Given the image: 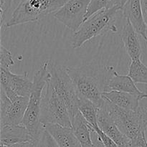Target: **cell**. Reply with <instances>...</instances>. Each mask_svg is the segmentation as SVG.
I'll return each mask as SVG.
<instances>
[{
  "mask_svg": "<svg viewBox=\"0 0 147 147\" xmlns=\"http://www.w3.org/2000/svg\"><path fill=\"white\" fill-rule=\"evenodd\" d=\"M67 70L79 98L90 100L100 109L105 102L103 94L108 92L109 83L116 73L113 67L93 61L80 66L67 67Z\"/></svg>",
  "mask_w": 147,
  "mask_h": 147,
  "instance_id": "1",
  "label": "cell"
},
{
  "mask_svg": "<svg viewBox=\"0 0 147 147\" xmlns=\"http://www.w3.org/2000/svg\"><path fill=\"white\" fill-rule=\"evenodd\" d=\"M49 65L50 61L43 62L40 69L34 73L28 106L21 123L30 133L33 143L37 145H39L42 134L45 129L40 121V113L43 93L50 79Z\"/></svg>",
  "mask_w": 147,
  "mask_h": 147,
  "instance_id": "2",
  "label": "cell"
},
{
  "mask_svg": "<svg viewBox=\"0 0 147 147\" xmlns=\"http://www.w3.org/2000/svg\"><path fill=\"white\" fill-rule=\"evenodd\" d=\"M68 0H21L5 27L38 21L60 9Z\"/></svg>",
  "mask_w": 147,
  "mask_h": 147,
  "instance_id": "3",
  "label": "cell"
},
{
  "mask_svg": "<svg viewBox=\"0 0 147 147\" xmlns=\"http://www.w3.org/2000/svg\"><path fill=\"white\" fill-rule=\"evenodd\" d=\"M103 109L108 112L121 131L129 139L144 134L147 123V106H139L136 111L120 109L105 99Z\"/></svg>",
  "mask_w": 147,
  "mask_h": 147,
  "instance_id": "4",
  "label": "cell"
},
{
  "mask_svg": "<svg viewBox=\"0 0 147 147\" xmlns=\"http://www.w3.org/2000/svg\"><path fill=\"white\" fill-rule=\"evenodd\" d=\"M121 9L117 7L103 9L96 13L83 22L81 27L74 32L71 37V46L79 48L92 38L114 29V22ZM116 28V27H115Z\"/></svg>",
  "mask_w": 147,
  "mask_h": 147,
  "instance_id": "5",
  "label": "cell"
},
{
  "mask_svg": "<svg viewBox=\"0 0 147 147\" xmlns=\"http://www.w3.org/2000/svg\"><path fill=\"white\" fill-rule=\"evenodd\" d=\"M50 84L68 109L72 119L79 112V96L67 67L50 62Z\"/></svg>",
  "mask_w": 147,
  "mask_h": 147,
  "instance_id": "6",
  "label": "cell"
},
{
  "mask_svg": "<svg viewBox=\"0 0 147 147\" xmlns=\"http://www.w3.org/2000/svg\"><path fill=\"white\" fill-rule=\"evenodd\" d=\"M40 121L44 126L55 124L72 128V121L68 109L53 88L50 81L43 93Z\"/></svg>",
  "mask_w": 147,
  "mask_h": 147,
  "instance_id": "7",
  "label": "cell"
},
{
  "mask_svg": "<svg viewBox=\"0 0 147 147\" xmlns=\"http://www.w3.org/2000/svg\"><path fill=\"white\" fill-rule=\"evenodd\" d=\"M0 81L1 89L11 101L20 97L30 98L33 82L29 78L27 73L18 75L9 70L0 68Z\"/></svg>",
  "mask_w": 147,
  "mask_h": 147,
  "instance_id": "8",
  "label": "cell"
},
{
  "mask_svg": "<svg viewBox=\"0 0 147 147\" xmlns=\"http://www.w3.org/2000/svg\"><path fill=\"white\" fill-rule=\"evenodd\" d=\"M91 0H68L53 17L69 29L76 32L85 22Z\"/></svg>",
  "mask_w": 147,
  "mask_h": 147,
  "instance_id": "9",
  "label": "cell"
},
{
  "mask_svg": "<svg viewBox=\"0 0 147 147\" xmlns=\"http://www.w3.org/2000/svg\"><path fill=\"white\" fill-rule=\"evenodd\" d=\"M1 126L21 125L29 103V97H20L17 100H9L1 89Z\"/></svg>",
  "mask_w": 147,
  "mask_h": 147,
  "instance_id": "10",
  "label": "cell"
},
{
  "mask_svg": "<svg viewBox=\"0 0 147 147\" xmlns=\"http://www.w3.org/2000/svg\"><path fill=\"white\" fill-rule=\"evenodd\" d=\"M98 125L99 129L110 137L119 147H128L129 146L131 140L121 131L105 109H98Z\"/></svg>",
  "mask_w": 147,
  "mask_h": 147,
  "instance_id": "11",
  "label": "cell"
},
{
  "mask_svg": "<svg viewBox=\"0 0 147 147\" xmlns=\"http://www.w3.org/2000/svg\"><path fill=\"white\" fill-rule=\"evenodd\" d=\"M121 12L124 18L130 22L136 32L147 42V27L142 15L141 0H127Z\"/></svg>",
  "mask_w": 147,
  "mask_h": 147,
  "instance_id": "12",
  "label": "cell"
},
{
  "mask_svg": "<svg viewBox=\"0 0 147 147\" xmlns=\"http://www.w3.org/2000/svg\"><path fill=\"white\" fill-rule=\"evenodd\" d=\"M138 34L130 22L126 20V23L121 29V37L131 60H139L142 57V46Z\"/></svg>",
  "mask_w": 147,
  "mask_h": 147,
  "instance_id": "13",
  "label": "cell"
},
{
  "mask_svg": "<svg viewBox=\"0 0 147 147\" xmlns=\"http://www.w3.org/2000/svg\"><path fill=\"white\" fill-rule=\"evenodd\" d=\"M24 142L33 141L28 131L22 125L1 126V146H11Z\"/></svg>",
  "mask_w": 147,
  "mask_h": 147,
  "instance_id": "14",
  "label": "cell"
},
{
  "mask_svg": "<svg viewBox=\"0 0 147 147\" xmlns=\"http://www.w3.org/2000/svg\"><path fill=\"white\" fill-rule=\"evenodd\" d=\"M45 129L60 147H82L72 128L50 124L45 126Z\"/></svg>",
  "mask_w": 147,
  "mask_h": 147,
  "instance_id": "15",
  "label": "cell"
},
{
  "mask_svg": "<svg viewBox=\"0 0 147 147\" xmlns=\"http://www.w3.org/2000/svg\"><path fill=\"white\" fill-rule=\"evenodd\" d=\"M103 97L117 107L128 111H136L139 107V100L144 99L138 95L114 90L106 92Z\"/></svg>",
  "mask_w": 147,
  "mask_h": 147,
  "instance_id": "16",
  "label": "cell"
},
{
  "mask_svg": "<svg viewBox=\"0 0 147 147\" xmlns=\"http://www.w3.org/2000/svg\"><path fill=\"white\" fill-rule=\"evenodd\" d=\"M72 129L82 147H94L91 136L93 127L80 111L72 119Z\"/></svg>",
  "mask_w": 147,
  "mask_h": 147,
  "instance_id": "17",
  "label": "cell"
},
{
  "mask_svg": "<svg viewBox=\"0 0 147 147\" xmlns=\"http://www.w3.org/2000/svg\"><path fill=\"white\" fill-rule=\"evenodd\" d=\"M111 90L131 93V94L138 95L143 98L144 99L147 98L146 93L139 90L136 87V83L129 76L120 75L117 72L115 73L109 83L108 92Z\"/></svg>",
  "mask_w": 147,
  "mask_h": 147,
  "instance_id": "18",
  "label": "cell"
},
{
  "mask_svg": "<svg viewBox=\"0 0 147 147\" xmlns=\"http://www.w3.org/2000/svg\"><path fill=\"white\" fill-rule=\"evenodd\" d=\"M78 110L88 123L93 128L98 125V108L95 103L84 98H79Z\"/></svg>",
  "mask_w": 147,
  "mask_h": 147,
  "instance_id": "19",
  "label": "cell"
},
{
  "mask_svg": "<svg viewBox=\"0 0 147 147\" xmlns=\"http://www.w3.org/2000/svg\"><path fill=\"white\" fill-rule=\"evenodd\" d=\"M127 0H91L86 13L85 21L96 13L103 9L117 8L122 9Z\"/></svg>",
  "mask_w": 147,
  "mask_h": 147,
  "instance_id": "20",
  "label": "cell"
},
{
  "mask_svg": "<svg viewBox=\"0 0 147 147\" xmlns=\"http://www.w3.org/2000/svg\"><path fill=\"white\" fill-rule=\"evenodd\" d=\"M128 76L135 83L147 84V67L141 59L131 61Z\"/></svg>",
  "mask_w": 147,
  "mask_h": 147,
  "instance_id": "21",
  "label": "cell"
},
{
  "mask_svg": "<svg viewBox=\"0 0 147 147\" xmlns=\"http://www.w3.org/2000/svg\"><path fill=\"white\" fill-rule=\"evenodd\" d=\"M14 65L12 55L6 47L1 44L0 48V68L10 70V67Z\"/></svg>",
  "mask_w": 147,
  "mask_h": 147,
  "instance_id": "22",
  "label": "cell"
},
{
  "mask_svg": "<svg viewBox=\"0 0 147 147\" xmlns=\"http://www.w3.org/2000/svg\"><path fill=\"white\" fill-rule=\"evenodd\" d=\"M39 147H60L46 129L43 131L39 142Z\"/></svg>",
  "mask_w": 147,
  "mask_h": 147,
  "instance_id": "23",
  "label": "cell"
},
{
  "mask_svg": "<svg viewBox=\"0 0 147 147\" xmlns=\"http://www.w3.org/2000/svg\"><path fill=\"white\" fill-rule=\"evenodd\" d=\"M93 130L96 132V134L98 135L99 138L100 139L102 143L103 144L105 147H119L118 145L116 144L110 137H109L106 134L103 133V132L99 129L98 126L96 128H93Z\"/></svg>",
  "mask_w": 147,
  "mask_h": 147,
  "instance_id": "24",
  "label": "cell"
},
{
  "mask_svg": "<svg viewBox=\"0 0 147 147\" xmlns=\"http://www.w3.org/2000/svg\"><path fill=\"white\" fill-rule=\"evenodd\" d=\"M12 1L13 0H0V2H1V4H0V8H1V11H0L1 27L3 26L4 20H5V16L8 10L11 7Z\"/></svg>",
  "mask_w": 147,
  "mask_h": 147,
  "instance_id": "25",
  "label": "cell"
},
{
  "mask_svg": "<svg viewBox=\"0 0 147 147\" xmlns=\"http://www.w3.org/2000/svg\"><path fill=\"white\" fill-rule=\"evenodd\" d=\"M128 147H147L144 134H142L135 139H132Z\"/></svg>",
  "mask_w": 147,
  "mask_h": 147,
  "instance_id": "26",
  "label": "cell"
},
{
  "mask_svg": "<svg viewBox=\"0 0 147 147\" xmlns=\"http://www.w3.org/2000/svg\"><path fill=\"white\" fill-rule=\"evenodd\" d=\"M91 136H92V140H93V145H94V147H105L103 144L102 143L101 140L99 138L98 135L96 134V132L94 130L92 131L91 133Z\"/></svg>",
  "mask_w": 147,
  "mask_h": 147,
  "instance_id": "27",
  "label": "cell"
},
{
  "mask_svg": "<svg viewBox=\"0 0 147 147\" xmlns=\"http://www.w3.org/2000/svg\"><path fill=\"white\" fill-rule=\"evenodd\" d=\"M141 4L144 21L147 27V0H141Z\"/></svg>",
  "mask_w": 147,
  "mask_h": 147,
  "instance_id": "28",
  "label": "cell"
},
{
  "mask_svg": "<svg viewBox=\"0 0 147 147\" xmlns=\"http://www.w3.org/2000/svg\"><path fill=\"white\" fill-rule=\"evenodd\" d=\"M7 147H39V145L35 144L32 142H24V143L17 144L13 145V146Z\"/></svg>",
  "mask_w": 147,
  "mask_h": 147,
  "instance_id": "29",
  "label": "cell"
},
{
  "mask_svg": "<svg viewBox=\"0 0 147 147\" xmlns=\"http://www.w3.org/2000/svg\"><path fill=\"white\" fill-rule=\"evenodd\" d=\"M144 136H145V139H146V143H147V123H146V127H145V129H144Z\"/></svg>",
  "mask_w": 147,
  "mask_h": 147,
  "instance_id": "30",
  "label": "cell"
}]
</instances>
